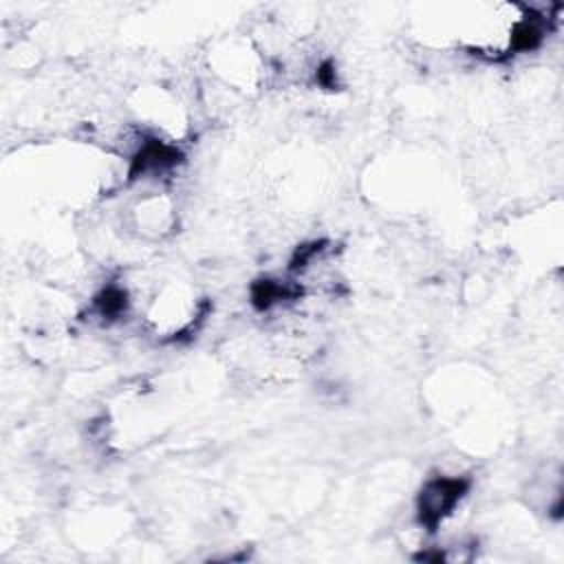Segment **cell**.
I'll list each match as a JSON object with an SVG mask.
<instances>
[{
    "mask_svg": "<svg viewBox=\"0 0 564 564\" xmlns=\"http://www.w3.org/2000/svg\"><path fill=\"white\" fill-rule=\"evenodd\" d=\"M469 482L465 478L458 476H436L430 478L416 500V509H419V522L434 531L452 511L454 507L460 502V498L465 496Z\"/></svg>",
    "mask_w": 564,
    "mask_h": 564,
    "instance_id": "cell-1",
    "label": "cell"
}]
</instances>
